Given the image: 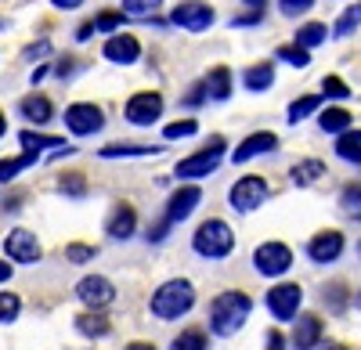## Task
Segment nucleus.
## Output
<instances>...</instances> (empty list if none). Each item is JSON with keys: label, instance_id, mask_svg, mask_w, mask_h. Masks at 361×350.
Returning <instances> with one entry per match:
<instances>
[{"label": "nucleus", "instance_id": "obj_2", "mask_svg": "<svg viewBox=\"0 0 361 350\" xmlns=\"http://www.w3.org/2000/svg\"><path fill=\"white\" fill-rule=\"evenodd\" d=\"M192 307H195V285L188 278H166L152 293V300H148V311H152V318H159V322H177V318H185Z\"/></svg>", "mask_w": 361, "mask_h": 350}, {"label": "nucleus", "instance_id": "obj_57", "mask_svg": "<svg viewBox=\"0 0 361 350\" xmlns=\"http://www.w3.org/2000/svg\"><path fill=\"white\" fill-rule=\"evenodd\" d=\"M322 350H347V346H343V343H325Z\"/></svg>", "mask_w": 361, "mask_h": 350}, {"label": "nucleus", "instance_id": "obj_32", "mask_svg": "<svg viewBox=\"0 0 361 350\" xmlns=\"http://www.w3.org/2000/svg\"><path fill=\"white\" fill-rule=\"evenodd\" d=\"M58 192H62L66 199H87V177H83V173H62V177H58Z\"/></svg>", "mask_w": 361, "mask_h": 350}, {"label": "nucleus", "instance_id": "obj_24", "mask_svg": "<svg viewBox=\"0 0 361 350\" xmlns=\"http://www.w3.org/2000/svg\"><path fill=\"white\" fill-rule=\"evenodd\" d=\"M322 300H325V307L333 311V314H347V307H354V293H350L343 282H329L322 289Z\"/></svg>", "mask_w": 361, "mask_h": 350}, {"label": "nucleus", "instance_id": "obj_7", "mask_svg": "<svg viewBox=\"0 0 361 350\" xmlns=\"http://www.w3.org/2000/svg\"><path fill=\"white\" fill-rule=\"evenodd\" d=\"M293 268V249L286 242H260L253 249V271L264 278H282Z\"/></svg>", "mask_w": 361, "mask_h": 350}, {"label": "nucleus", "instance_id": "obj_60", "mask_svg": "<svg viewBox=\"0 0 361 350\" xmlns=\"http://www.w3.org/2000/svg\"><path fill=\"white\" fill-rule=\"evenodd\" d=\"M354 134H357V137H361V130H354Z\"/></svg>", "mask_w": 361, "mask_h": 350}, {"label": "nucleus", "instance_id": "obj_45", "mask_svg": "<svg viewBox=\"0 0 361 350\" xmlns=\"http://www.w3.org/2000/svg\"><path fill=\"white\" fill-rule=\"evenodd\" d=\"M170 227H173V220H170V217L163 213V220H156L152 227L145 231V239H148V242H163V239L170 235Z\"/></svg>", "mask_w": 361, "mask_h": 350}, {"label": "nucleus", "instance_id": "obj_10", "mask_svg": "<svg viewBox=\"0 0 361 350\" xmlns=\"http://www.w3.org/2000/svg\"><path fill=\"white\" fill-rule=\"evenodd\" d=\"M66 130L76 134V137H90V134H98L105 127V112L98 105H90V101H76L66 108Z\"/></svg>", "mask_w": 361, "mask_h": 350}, {"label": "nucleus", "instance_id": "obj_40", "mask_svg": "<svg viewBox=\"0 0 361 350\" xmlns=\"http://www.w3.org/2000/svg\"><path fill=\"white\" fill-rule=\"evenodd\" d=\"M98 256V246H87V242H69L66 246V260L69 264H90Z\"/></svg>", "mask_w": 361, "mask_h": 350}, {"label": "nucleus", "instance_id": "obj_28", "mask_svg": "<svg viewBox=\"0 0 361 350\" xmlns=\"http://www.w3.org/2000/svg\"><path fill=\"white\" fill-rule=\"evenodd\" d=\"M206 87H209V98H214V101H228V98H231V69H228V65L209 69Z\"/></svg>", "mask_w": 361, "mask_h": 350}, {"label": "nucleus", "instance_id": "obj_31", "mask_svg": "<svg viewBox=\"0 0 361 350\" xmlns=\"http://www.w3.org/2000/svg\"><path fill=\"white\" fill-rule=\"evenodd\" d=\"M18 141H22V149H62L66 144V137H54V134H40V130H22L18 134Z\"/></svg>", "mask_w": 361, "mask_h": 350}, {"label": "nucleus", "instance_id": "obj_15", "mask_svg": "<svg viewBox=\"0 0 361 350\" xmlns=\"http://www.w3.org/2000/svg\"><path fill=\"white\" fill-rule=\"evenodd\" d=\"M322 336H325V322L318 314H296V325H293V346L296 350H318L322 346Z\"/></svg>", "mask_w": 361, "mask_h": 350}, {"label": "nucleus", "instance_id": "obj_25", "mask_svg": "<svg viewBox=\"0 0 361 350\" xmlns=\"http://www.w3.org/2000/svg\"><path fill=\"white\" fill-rule=\"evenodd\" d=\"M271 83H275V65H271V62H257V65H250L243 73V87H246V91H253V94L267 91Z\"/></svg>", "mask_w": 361, "mask_h": 350}, {"label": "nucleus", "instance_id": "obj_50", "mask_svg": "<svg viewBox=\"0 0 361 350\" xmlns=\"http://www.w3.org/2000/svg\"><path fill=\"white\" fill-rule=\"evenodd\" d=\"M94 33H98V29H94V18H90V22H83V25L76 29V40H90Z\"/></svg>", "mask_w": 361, "mask_h": 350}, {"label": "nucleus", "instance_id": "obj_17", "mask_svg": "<svg viewBox=\"0 0 361 350\" xmlns=\"http://www.w3.org/2000/svg\"><path fill=\"white\" fill-rule=\"evenodd\" d=\"M105 231H109V239H116V242L134 239V231H137V210L130 206V202H116L109 220H105Z\"/></svg>", "mask_w": 361, "mask_h": 350}, {"label": "nucleus", "instance_id": "obj_3", "mask_svg": "<svg viewBox=\"0 0 361 350\" xmlns=\"http://www.w3.org/2000/svg\"><path fill=\"white\" fill-rule=\"evenodd\" d=\"M192 249H195L202 260H224V256H231V249H235V231H231V224L221 220V217L202 220V224L192 231Z\"/></svg>", "mask_w": 361, "mask_h": 350}, {"label": "nucleus", "instance_id": "obj_33", "mask_svg": "<svg viewBox=\"0 0 361 350\" xmlns=\"http://www.w3.org/2000/svg\"><path fill=\"white\" fill-rule=\"evenodd\" d=\"M275 58L289 62L293 69H307V65H311V51H307V47H300L296 40H293V44H282V47L275 51Z\"/></svg>", "mask_w": 361, "mask_h": 350}, {"label": "nucleus", "instance_id": "obj_16", "mask_svg": "<svg viewBox=\"0 0 361 350\" xmlns=\"http://www.w3.org/2000/svg\"><path fill=\"white\" fill-rule=\"evenodd\" d=\"M199 202H202V188H199V185H180V188L166 199V217H170L173 224L188 220V217L199 210Z\"/></svg>", "mask_w": 361, "mask_h": 350}, {"label": "nucleus", "instance_id": "obj_22", "mask_svg": "<svg viewBox=\"0 0 361 350\" xmlns=\"http://www.w3.org/2000/svg\"><path fill=\"white\" fill-rule=\"evenodd\" d=\"M76 332L87 336V339H105V336L112 332V322H109L102 311H83V314L76 318Z\"/></svg>", "mask_w": 361, "mask_h": 350}, {"label": "nucleus", "instance_id": "obj_48", "mask_svg": "<svg viewBox=\"0 0 361 350\" xmlns=\"http://www.w3.org/2000/svg\"><path fill=\"white\" fill-rule=\"evenodd\" d=\"M51 54V40H37V44H29L25 47V58L29 62H37V58H47Z\"/></svg>", "mask_w": 361, "mask_h": 350}, {"label": "nucleus", "instance_id": "obj_38", "mask_svg": "<svg viewBox=\"0 0 361 350\" xmlns=\"http://www.w3.org/2000/svg\"><path fill=\"white\" fill-rule=\"evenodd\" d=\"M18 311H22V300L15 293H8V289H0V325H11Z\"/></svg>", "mask_w": 361, "mask_h": 350}, {"label": "nucleus", "instance_id": "obj_47", "mask_svg": "<svg viewBox=\"0 0 361 350\" xmlns=\"http://www.w3.org/2000/svg\"><path fill=\"white\" fill-rule=\"evenodd\" d=\"M264 350H289V339H286L279 329H271V332L264 336Z\"/></svg>", "mask_w": 361, "mask_h": 350}, {"label": "nucleus", "instance_id": "obj_49", "mask_svg": "<svg viewBox=\"0 0 361 350\" xmlns=\"http://www.w3.org/2000/svg\"><path fill=\"white\" fill-rule=\"evenodd\" d=\"M73 73H76V58H62V62L54 65V76H58V80H69Z\"/></svg>", "mask_w": 361, "mask_h": 350}, {"label": "nucleus", "instance_id": "obj_8", "mask_svg": "<svg viewBox=\"0 0 361 350\" xmlns=\"http://www.w3.org/2000/svg\"><path fill=\"white\" fill-rule=\"evenodd\" d=\"M163 108H166V105H163V94H159V91H137V94L127 98L123 115H127L130 127H152V123H159Z\"/></svg>", "mask_w": 361, "mask_h": 350}, {"label": "nucleus", "instance_id": "obj_58", "mask_svg": "<svg viewBox=\"0 0 361 350\" xmlns=\"http://www.w3.org/2000/svg\"><path fill=\"white\" fill-rule=\"evenodd\" d=\"M354 311L361 314V289H357V293H354Z\"/></svg>", "mask_w": 361, "mask_h": 350}, {"label": "nucleus", "instance_id": "obj_56", "mask_svg": "<svg viewBox=\"0 0 361 350\" xmlns=\"http://www.w3.org/2000/svg\"><path fill=\"white\" fill-rule=\"evenodd\" d=\"M243 4H246V8H264L267 0H243Z\"/></svg>", "mask_w": 361, "mask_h": 350}, {"label": "nucleus", "instance_id": "obj_4", "mask_svg": "<svg viewBox=\"0 0 361 350\" xmlns=\"http://www.w3.org/2000/svg\"><path fill=\"white\" fill-rule=\"evenodd\" d=\"M224 149H228V141L221 137V134H214L199 152H192V156H185L177 166H173V173H177V181H199V177H209L217 166H221V159H224Z\"/></svg>", "mask_w": 361, "mask_h": 350}, {"label": "nucleus", "instance_id": "obj_27", "mask_svg": "<svg viewBox=\"0 0 361 350\" xmlns=\"http://www.w3.org/2000/svg\"><path fill=\"white\" fill-rule=\"evenodd\" d=\"M336 202H340V213H343L347 220L361 224V181H350V185H343Z\"/></svg>", "mask_w": 361, "mask_h": 350}, {"label": "nucleus", "instance_id": "obj_5", "mask_svg": "<svg viewBox=\"0 0 361 350\" xmlns=\"http://www.w3.org/2000/svg\"><path fill=\"white\" fill-rule=\"evenodd\" d=\"M267 195H271L267 177H260V173H246V177H238V181L231 185L228 206H231L235 213H253V210H260L264 202H267Z\"/></svg>", "mask_w": 361, "mask_h": 350}, {"label": "nucleus", "instance_id": "obj_35", "mask_svg": "<svg viewBox=\"0 0 361 350\" xmlns=\"http://www.w3.org/2000/svg\"><path fill=\"white\" fill-rule=\"evenodd\" d=\"M170 350H209V343H206V332L202 329H185L180 336H173Z\"/></svg>", "mask_w": 361, "mask_h": 350}, {"label": "nucleus", "instance_id": "obj_42", "mask_svg": "<svg viewBox=\"0 0 361 350\" xmlns=\"http://www.w3.org/2000/svg\"><path fill=\"white\" fill-rule=\"evenodd\" d=\"M202 101H209V87H206V80H195L185 91V98H180V105H185V108H199Z\"/></svg>", "mask_w": 361, "mask_h": 350}, {"label": "nucleus", "instance_id": "obj_6", "mask_svg": "<svg viewBox=\"0 0 361 350\" xmlns=\"http://www.w3.org/2000/svg\"><path fill=\"white\" fill-rule=\"evenodd\" d=\"M264 307H267V314L275 318V322H296L300 307H304V289H300L296 282L271 285L267 296H264Z\"/></svg>", "mask_w": 361, "mask_h": 350}, {"label": "nucleus", "instance_id": "obj_43", "mask_svg": "<svg viewBox=\"0 0 361 350\" xmlns=\"http://www.w3.org/2000/svg\"><path fill=\"white\" fill-rule=\"evenodd\" d=\"M192 134H199V123H195V120H177V123H166V127H163V137H166V141L192 137Z\"/></svg>", "mask_w": 361, "mask_h": 350}, {"label": "nucleus", "instance_id": "obj_23", "mask_svg": "<svg viewBox=\"0 0 361 350\" xmlns=\"http://www.w3.org/2000/svg\"><path fill=\"white\" fill-rule=\"evenodd\" d=\"M37 159H40V152L37 149H25L22 156H11V159H0V185H8V181H15L22 170H29V166H37Z\"/></svg>", "mask_w": 361, "mask_h": 350}, {"label": "nucleus", "instance_id": "obj_30", "mask_svg": "<svg viewBox=\"0 0 361 350\" xmlns=\"http://www.w3.org/2000/svg\"><path fill=\"white\" fill-rule=\"evenodd\" d=\"M325 37H329V29H325V22H307V25H300L296 29V44L300 47H307V51H314L318 44H325Z\"/></svg>", "mask_w": 361, "mask_h": 350}, {"label": "nucleus", "instance_id": "obj_39", "mask_svg": "<svg viewBox=\"0 0 361 350\" xmlns=\"http://www.w3.org/2000/svg\"><path fill=\"white\" fill-rule=\"evenodd\" d=\"M357 25H361V8H347V11L336 18V25H333V37H350Z\"/></svg>", "mask_w": 361, "mask_h": 350}, {"label": "nucleus", "instance_id": "obj_36", "mask_svg": "<svg viewBox=\"0 0 361 350\" xmlns=\"http://www.w3.org/2000/svg\"><path fill=\"white\" fill-rule=\"evenodd\" d=\"M159 8H163V0H123L127 18H152Z\"/></svg>", "mask_w": 361, "mask_h": 350}, {"label": "nucleus", "instance_id": "obj_11", "mask_svg": "<svg viewBox=\"0 0 361 350\" xmlns=\"http://www.w3.org/2000/svg\"><path fill=\"white\" fill-rule=\"evenodd\" d=\"M76 296H80V304H83L87 311H105V307L116 304V285H112L105 275H87V278H80V285H76Z\"/></svg>", "mask_w": 361, "mask_h": 350}, {"label": "nucleus", "instance_id": "obj_54", "mask_svg": "<svg viewBox=\"0 0 361 350\" xmlns=\"http://www.w3.org/2000/svg\"><path fill=\"white\" fill-rule=\"evenodd\" d=\"M44 76H47V65H37V69H33V76H29V80H33V87H37V83H40Z\"/></svg>", "mask_w": 361, "mask_h": 350}, {"label": "nucleus", "instance_id": "obj_55", "mask_svg": "<svg viewBox=\"0 0 361 350\" xmlns=\"http://www.w3.org/2000/svg\"><path fill=\"white\" fill-rule=\"evenodd\" d=\"M4 134H8V115L0 112V137H4Z\"/></svg>", "mask_w": 361, "mask_h": 350}, {"label": "nucleus", "instance_id": "obj_61", "mask_svg": "<svg viewBox=\"0 0 361 350\" xmlns=\"http://www.w3.org/2000/svg\"><path fill=\"white\" fill-rule=\"evenodd\" d=\"M357 8H361V4H357Z\"/></svg>", "mask_w": 361, "mask_h": 350}, {"label": "nucleus", "instance_id": "obj_18", "mask_svg": "<svg viewBox=\"0 0 361 350\" xmlns=\"http://www.w3.org/2000/svg\"><path fill=\"white\" fill-rule=\"evenodd\" d=\"M102 54L109 58V62H116V65H134L137 58H141V44L130 33H109Z\"/></svg>", "mask_w": 361, "mask_h": 350}, {"label": "nucleus", "instance_id": "obj_19", "mask_svg": "<svg viewBox=\"0 0 361 350\" xmlns=\"http://www.w3.org/2000/svg\"><path fill=\"white\" fill-rule=\"evenodd\" d=\"M325 163L322 159H300V163H293V170H289V181L296 185V188H311V185H318L322 177H325Z\"/></svg>", "mask_w": 361, "mask_h": 350}, {"label": "nucleus", "instance_id": "obj_59", "mask_svg": "<svg viewBox=\"0 0 361 350\" xmlns=\"http://www.w3.org/2000/svg\"><path fill=\"white\" fill-rule=\"evenodd\" d=\"M357 256H361V239H357Z\"/></svg>", "mask_w": 361, "mask_h": 350}, {"label": "nucleus", "instance_id": "obj_41", "mask_svg": "<svg viewBox=\"0 0 361 350\" xmlns=\"http://www.w3.org/2000/svg\"><path fill=\"white\" fill-rule=\"evenodd\" d=\"M322 98L343 101V98H350V87H347L340 76H325V80H322Z\"/></svg>", "mask_w": 361, "mask_h": 350}, {"label": "nucleus", "instance_id": "obj_20", "mask_svg": "<svg viewBox=\"0 0 361 350\" xmlns=\"http://www.w3.org/2000/svg\"><path fill=\"white\" fill-rule=\"evenodd\" d=\"M18 112L25 115V120L29 123H47L51 120V115H54V105H51V98L47 94H25L22 101H18Z\"/></svg>", "mask_w": 361, "mask_h": 350}, {"label": "nucleus", "instance_id": "obj_12", "mask_svg": "<svg viewBox=\"0 0 361 350\" xmlns=\"http://www.w3.org/2000/svg\"><path fill=\"white\" fill-rule=\"evenodd\" d=\"M343 249H347V239H343V231H336V227L318 231V235L307 242L311 264H336V260L343 256Z\"/></svg>", "mask_w": 361, "mask_h": 350}, {"label": "nucleus", "instance_id": "obj_26", "mask_svg": "<svg viewBox=\"0 0 361 350\" xmlns=\"http://www.w3.org/2000/svg\"><path fill=\"white\" fill-rule=\"evenodd\" d=\"M350 123H354V120H350V112H347V108H340V105L318 112V127H322L325 134H336V137H340V134H347V130H350Z\"/></svg>", "mask_w": 361, "mask_h": 350}, {"label": "nucleus", "instance_id": "obj_46", "mask_svg": "<svg viewBox=\"0 0 361 350\" xmlns=\"http://www.w3.org/2000/svg\"><path fill=\"white\" fill-rule=\"evenodd\" d=\"M257 22H264V8H250L246 15H235L231 18L235 29H246V25H257Z\"/></svg>", "mask_w": 361, "mask_h": 350}, {"label": "nucleus", "instance_id": "obj_14", "mask_svg": "<svg viewBox=\"0 0 361 350\" xmlns=\"http://www.w3.org/2000/svg\"><path fill=\"white\" fill-rule=\"evenodd\" d=\"M267 152H279V134L257 130V134H250V137L238 141V149L231 152V163L243 166V163H250V159H257V156H267Z\"/></svg>", "mask_w": 361, "mask_h": 350}, {"label": "nucleus", "instance_id": "obj_1", "mask_svg": "<svg viewBox=\"0 0 361 350\" xmlns=\"http://www.w3.org/2000/svg\"><path fill=\"white\" fill-rule=\"evenodd\" d=\"M250 311H253L250 293H243V289H224V293H217L214 300H209V332L224 336V339L235 336L246 325Z\"/></svg>", "mask_w": 361, "mask_h": 350}, {"label": "nucleus", "instance_id": "obj_51", "mask_svg": "<svg viewBox=\"0 0 361 350\" xmlns=\"http://www.w3.org/2000/svg\"><path fill=\"white\" fill-rule=\"evenodd\" d=\"M51 4H54L58 11H76V8L83 4V0H51Z\"/></svg>", "mask_w": 361, "mask_h": 350}, {"label": "nucleus", "instance_id": "obj_52", "mask_svg": "<svg viewBox=\"0 0 361 350\" xmlns=\"http://www.w3.org/2000/svg\"><path fill=\"white\" fill-rule=\"evenodd\" d=\"M123 350H156L152 343H145V339H134V343H127Z\"/></svg>", "mask_w": 361, "mask_h": 350}, {"label": "nucleus", "instance_id": "obj_53", "mask_svg": "<svg viewBox=\"0 0 361 350\" xmlns=\"http://www.w3.org/2000/svg\"><path fill=\"white\" fill-rule=\"evenodd\" d=\"M0 282H11V264L8 260H0Z\"/></svg>", "mask_w": 361, "mask_h": 350}, {"label": "nucleus", "instance_id": "obj_34", "mask_svg": "<svg viewBox=\"0 0 361 350\" xmlns=\"http://www.w3.org/2000/svg\"><path fill=\"white\" fill-rule=\"evenodd\" d=\"M336 156L347 159V163H357V166H361V137H357L354 130H347V134L336 137Z\"/></svg>", "mask_w": 361, "mask_h": 350}, {"label": "nucleus", "instance_id": "obj_29", "mask_svg": "<svg viewBox=\"0 0 361 350\" xmlns=\"http://www.w3.org/2000/svg\"><path fill=\"white\" fill-rule=\"evenodd\" d=\"M322 108V94H304V98H296L293 105H289V112H286V120L296 127V123H304L307 115H314Z\"/></svg>", "mask_w": 361, "mask_h": 350}, {"label": "nucleus", "instance_id": "obj_37", "mask_svg": "<svg viewBox=\"0 0 361 350\" xmlns=\"http://www.w3.org/2000/svg\"><path fill=\"white\" fill-rule=\"evenodd\" d=\"M123 22H127L123 8H119V11H102V15H94V29H98V33H119V29H123Z\"/></svg>", "mask_w": 361, "mask_h": 350}, {"label": "nucleus", "instance_id": "obj_9", "mask_svg": "<svg viewBox=\"0 0 361 350\" xmlns=\"http://www.w3.org/2000/svg\"><path fill=\"white\" fill-rule=\"evenodd\" d=\"M214 8L206 4V0H180V4L170 11V22L188 29V33H206L209 25H214Z\"/></svg>", "mask_w": 361, "mask_h": 350}, {"label": "nucleus", "instance_id": "obj_21", "mask_svg": "<svg viewBox=\"0 0 361 350\" xmlns=\"http://www.w3.org/2000/svg\"><path fill=\"white\" fill-rule=\"evenodd\" d=\"M159 152H163L159 144H123V141H116V144H105L98 156L102 159H145V156H159Z\"/></svg>", "mask_w": 361, "mask_h": 350}, {"label": "nucleus", "instance_id": "obj_13", "mask_svg": "<svg viewBox=\"0 0 361 350\" xmlns=\"http://www.w3.org/2000/svg\"><path fill=\"white\" fill-rule=\"evenodd\" d=\"M4 253H8V260H15V264H37V260L44 256L40 239H37L29 227H15V231H8Z\"/></svg>", "mask_w": 361, "mask_h": 350}, {"label": "nucleus", "instance_id": "obj_44", "mask_svg": "<svg viewBox=\"0 0 361 350\" xmlns=\"http://www.w3.org/2000/svg\"><path fill=\"white\" fill-rule=\"evenodd\" d=\"M314 8V0H279V11L286 18H296V15H307Z\"/></svg>", "mask_w": 361, "mask_h": 350}]
</instances>
